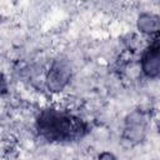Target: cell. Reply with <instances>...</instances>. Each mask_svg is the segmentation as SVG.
I'll use <instances>...</instances> for the list:
<instances>
[{"mask_svg":"<svg viewBox=\"0 0 160 160\" xmlns=\"http://www.w3.org/2000/svg\"><path fill=\"white\" fill-rule=\"evenodd\" d=\"M38 129L44 138L51 141H72L82 138L88 131L82 120L54 110L44 111L40 115Z\"/></svg>","mask_w":160,"mask_h":160,"instance_id":"1","label":"cell"},{"mask_svg":"<svg viewBox=\"0 0 160 160\" xmlns=\"http://www.w3.org/2000/svg\"><path fill=\"white\" fill-rule=\"evenodd\" d=\"M142 69L149 76H156L159 72V42L155 39L142 58Z\"/></svg>","mask_w":160,"mask_h":160,"instance_id":"2","label":"cell"}]
</instances>
